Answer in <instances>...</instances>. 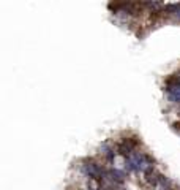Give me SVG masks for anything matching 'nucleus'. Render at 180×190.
I'll return each instance as SVG.
<instances>
[{"instance_id": "obj_1", "label": "nucleus", "mask_w": 180, "mask_h": 190, "mask_svg": "<svg viewBox=\"0 0 180 190\" xmlns=\"http://www.w3.org/2000/svg\"><path fill=\"white\" fill-rule=\"evenodd\" d=\"M85 171H87V174L90 176V178H98V176H101V170L96 163L85 165Z\"/></svg>"}, {"instance_id": "obj_2", "label": "nucleus", "mask_w": 180, "mask_h": 190, "mask_svg": "<svg viewBox=\"0 0 180 190\" xmlns=\"http://www.w3.org/2000/svg\"><path fill=\"white\" fill-rule=\"evenodd\" d=\"M169 100L175 102V103H180V82L177 84V86L169 89Z\"/></svg>"}, {"instance_id": "obj_3", "label": "nucleus", "mask_w": 180, "mask_h": 190, "mask_svg": "<svg viewBox=\"0 0 180 190\" xmlns=\"http://www.w3.org/2000/svg\"><path fill=\"white\" fill-rule=\"evenodd\" d=\"M111 176H112V178H111L112 181H117V182H122V181H123L120 171H114V170H112V171H111Z\"/></svg>"}]
</instances>
